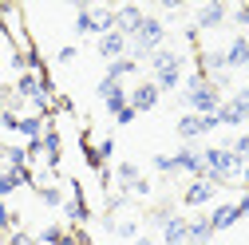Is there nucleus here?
Returning a JSON list of instances; mask_svg holds the SVG:
<instances>
[{
  "instance_id": "nucleus-14",
  "label": "nucleus",
  "mask_w": 249,
  "mask_h": 245,
  "mask_svg": "<svg viewBox=\"0 0 249 245\" xmlns=\"http://www.w3.org/2000/svg\"><path fill=\"white\" fill-rule=\"evenodd\" d=\"M48 122L52 119H44V115H20V139H28V142H36V139H44V131H48Z\"/></svg>"
},
{
  "instance_id": "nucleus-30",
  "label": "nucleus",
  "mask_w": 249,
  "mask_h": 245,
  "mask_svg": "<svg viewBox=\"0 0 249 245\" xmlns=\"http://www.w3.org/2000/svg\"><path fill=\"white\" fill-rule=\"evenodd\" d=\"M230 103H233V107H237V111H241V115H245V119H249V83H245V87H237V91H233V99H230Z\"/></svg>"
},
{
  "instance_id": "nucleus-39",
  "label": "nucleus",
  "mask_w": 249,
  "mask_h": 245,
  "mask_svg": "<svg viewBox=\"0 0 249 245\" xmlns=\"http://www.w3.org/2000/svg\"><path fill=\"white\" fill-rule=\"evenodd\" d=\"M237 186H241V190H249V162H245V166H241V174H237Z\"/></svg>"
},
{
  "instance_id": "nucleus-7",
  "label": "nucleus",
  "mask_w": 249,
  "mask_h": 245,
  "mask_svg": "<svg viewBox=\"0 0 249 245\" xmlns=\"http://www.w3.org/2000/svg\"><path fill=\"white\" fill-rule=\"evenodd\" d=\"M44 75H48V71H44ZM44 75H36V71H20V75L12 79V95L24 99V103H32L36 95H48V91H44Z\"/></svg>"
},
{
  "instance_id": "nucleus-22",
  "label": "nucleus",
  "mask_w": 249,
  "mask_h": 245,
  "mask_svg": "<svg viewBox=\"0 0 249 245\" xmlns=\"http://www.w3.org/2000/svg\"><path fill=\"white\" fill-rule=\"evenodd\" d=\"M75 36H95V16H91V4H83V8H75Z\"/></svg>"
},
{
  "instance_id": "nucleus-24",
  "label": "nucleus",
  "mask_w": 249,
  "mask_h": 245,
  "mask_svg": "<svg viewBox=\"0 0 249 245\" xmlns=\"http://www.w3.org/2000/svg\"><path fill=\"white\" fill-rule=\"evenodd\" d=\"M226 150H230V155H233V158H237V162L245 166V162H249V135H237V139H233V142H230Z\"/></svg>"
},
{
  "instance_id": "nucleus-38",
  "label": "nucleus",
  "mask_w": 249,
  "mask_h": 245,
  "mask_svg": "<svg viewBox=\"0 0 249 245\" xmlns=\"http://www.w3.org/2000/svg\"><path fill=\"white\" fill-rule=\"evenodd\" d=\"M233 206H237V213H241V218H245V213H249V190H245V194H241V198H237Z\"/></svg>"
},
{
  "instance_id": "nucleus-8",
  "label": "nucleus",
  "mask_w": 249,
  "mask_h": 245,
  "mask_svg": "<svg viewBox=\"0 0 249 245\" xmlns=\"http://www.w3.org/2000/svg\"><path fill=\"white\" fill-rule=\"evenodd\" d=\"M95 91H99V99H103V107L111 111V119H115V115H119L123 107H127V87H123V83H115V79H107V75H103Z\"/></svg>"
},
{
  "instance_id": "nucleus-10",
  "label": "nucleus",
  "mask_w": 249,
  "mask_h": 245,
  "mask_svg": "<svg viewBox=\"0 0 249 245\" xmlns=\"http://www.w3.org/2000/svg\"><path fill=\"white\" fill-rule=\"evenodd\" d=\"M40 146H44V166H48V170L55 174V170H59V155H64V139H59L55 122H48V131H44Z\"/></svg>"
},
{
  "instance_id": "nucleus-42",
  "label": "nucleus",
  "mask_w": 249,
  "mask_h": 245,
  "mask_svg": "<svg viewBox=\"0 0 249 245\" xmlns=\"http://www.w3.org/2000/svg\"><path fill=\"white\" fill-rule=\"evenodd\" d=\"M135 245H154V241L150 237H135Z\"/></svg>"
},
{
  "instance_id": "nucleus-17",
  "label": "nucleus",
  "mask_w": 249,
  "mask_h": 245,
  "mask_svg": "<svg viewBox=\"0 0 249 245\" xmlns=\"http://www.w3.org/2000/svg\"><path fill=\"white\" fill-rule=\"evenodd\" d=\"M186 222H190L186 213H174V218L162 226V241L166 245H186Z\"/></svg>"
},
{
  "instance_id": "nucleus-29",
  "label": "nucleus",
  "mask_w": 249,
  "mask_h": 245,
  "mask_svg": "<svg viewBox=\"0 0 249 245\" xmlns=\"http://www.w3.org/2000/svg\"><path fill=\"white\" fill-rule=\"evenodd\" d=\"M115 237H127V241H135V237H139V222H135V218H127V222H115Z\"/></svg>"
},
{
  "instance_id": "nucleus-12",
  "label": "nucleus",
  "mask_w": 249,
  "mask_h": 245,
  "mask_svg": "<svg viewBox=\"0 0 249 245\" xmlns=\"http://www.w3.org/2000/svg\"><path fill=\"white\" fill-rule=\"evenodd\" d=\"M206 218H210V229H213V233H222V229H230V226H237V222H241V213H237V206H233V202H222L213 213H206Z\"/></svg>"
},
{
  "instance_id": "nucleus-11",
  "label": "nucleus",
  "mask_w": 249,
  "mask_h": 245,
  "mask_svg": "<svg viewBox=\"0 0 249 245\" xmlns=\"http://www.w3.org/2000/svg\"><path fill=\"white\" fill-rule=\"evenodd\" d=\"M213 194H217L213 182H206V178H190V186L182 190V202H186V206H210Z\"/></svg>"
},
{
  "instance_id": "nucleus-32",
  "label": "nucleus",
  "mask_w": 249,
  "mask_h": 245,
  "mask_svg": "<svg viewBox=\"0 0 249 245\" xmlns=\"http://www.w3.org/2000/svg\"><path fill=\"white\" fill-rule=\"evenodd\" d=\"M0 127H4L8 135H16V131H20V115H12V111H4V115H0Z\"/></svg>"
},
{
  "instance_id": "nucleus-9",
  "label": "nucleus",
  "mask_w": 249,
  "mask_h": 245,
  "mask_svg": "<svg viewBox=\"0 0 249 245\" xmlns=\"http://www.w3.org/2000/svg\"><path fill=\"white\" fill-rule=\"evenodd\" d=\"M226 20H230V4H202L190 28H198V32H213V28H222Z\"/></svg>"
},
{
  "instance_id": "nucleus-15",
  "label": "nucleus",
  "mask_w": 249,
  "mask_h": 245,
  "mask_svg": "<svg viewBox=\"0 0 249 245\" xmlns=\"http://www.w3.org/2000/svg\"><path fill=\"white\" fill-rule=\"evenodd\" d=\"M99 55L107 59V64H115V59H123V55H127V40H123L119 32L99 36Z\"/></svg>"
},
{
  "instance_id": "nucleus-4",
  "label": "nucleus",
  "mask_w": 249,
  "mask_h": 245,
  "mask_svg": "<svg viewBox=\"0 0 249 245\" xmlns=\"http://www.w3.org/2000/svg\"><path fill=\"white\" fill-rule=\"evenodd\" d=\"M213 127H217V119H213V115H182V119L174 122L178 139H186V142H190V139H202V135H210Z\"/></svg>"
},
{
  "instance_id": "nucleus-35",
  "label": "nucleus",
  "mask_w": 249,
  "mask_h": 245,
  "mask_svg": "<svg viewBox=\"0 0 249 245\" xmlns=\"http://www.w3.org/2000/svg\"><path fill=\"white\" fill-rule=\"evenodd\" d=\"M135 119H139V115H135V107H131V103L123 107L119 115H115V122H119V127H127V122H135Z\"/></svg>"
},
{
  "instance_id": "nucleus-43",
  "label": "nucleus",
  "mask_w": 249,
  "mask_h": 245,
  "mask_svg": "<svg viewBox=\"0 0 249 245\" xmlns=\"http://www.w3.org/2000/svg\"><path fill=\"white\" fill-rule=\"evenodd\" d=\"M245 71H249V64H245Z\"/></svg>"
},
{
  "instance_id": "nucleus-44",
  "label": "nucleus",
  "mask_w": 249,
  "mask_h": 245,
  "mask_svg": "<svg viewBox=\"0 0 249 245\" xmlns=\"http://www.w3.org/2000/svg\"><path fill=\"white\" fill-rule=\"evenodd\" d=\"M0 115H4V111H0Z\"/></svg>"
},
{
  "instance_id": "nucleus-21",
  "label": "nucleus",
  "mask_w": 249,
  "mask_h": 245,
  "mask_svg": "<svg viewBox=\"0 0 249 245\" xmlns=\"http://www.w3.org/2000/svg\"><path fill=\"white\" fill-rule=\"evenodd\" d=\"M213 119H217V127H241V122H249V119H245L230 99H222V107H217V115H213Z\"/></svg>"
},
{
  "instance_id": "nucleus-41",
  "label": "nucleus",
  "mask_w": 249,
  "mask_h": 245,
  "mask_svg": "<svg viewBox=\"0 0 249 245\" xmlns=\"http://www.w3.org/2000/svg\"><path fill=\"white\" fill-rule=\"evenodd\" d=\"M4 36H8V20L0 16V40H4Z\"/></svg>"
},
{
  "instance_id": "nucleus-20",
  "label": "nucleus",
  "mask_w": 249,
  "mask_h": 245,
  "mask_svg": "<svg viewBox=\"0 0 249 245\" xmlns=\"http://www.w3.org/2000/svg\"><path fill=\"white\" fill-rule=\"evenodd\" d=\"M115 178H119V190H123V194H131V186L142 178V170H139L135 162H119V166H115Z\"/></svg>"
},
{
  "instance_id": "nucleus-36",
  "label": "nucleus",
  "mask_w": 249,
  "mask_h": 245,
  "mask_svg": "<svg viewBox=\"0 0 249 245\" xmlns=\"http://www.w3.org/2000/svg\"><path fill=\"white\" fill-rule=\"evenodd\" d=\"M95 146H99V155H103V162H111V155H115V139H99Z\"/></svg>"
},
{
  "instance_id": "nucleus-16",
  "label": "nucleus",
  "mask_w": 249,
  "mask_h": 245,
  "mask_svg": "<svg viewBox=\"0 0 249 245\" xmlns=\"http://www.w3.org/2000/svg\"><path fill=\"white\" fill-rule=\"evenodd\" d=\"M210 237H213V229H210V218H206V213L186 222V245H206Z\"/></svg>"
},
{
  "instance_id": "nucleus-27",
  "label": "nucleus",
  "mask_w": 249,
  "mask_h": 245,
  "mask_svg": "<svg viewBox=\"0 0 249 245\" xmlns=\"http://www.w3.org/2000/svg\"><path fill=\"white\" fill-rule=\"evenodd\" d=\"M4 162H8L12 170H24V166H28V150H24V146H12V142H8V158H4Z\"/></svg>"
},
{
  "instance_id": "nucleus-13",
  "label": "nucleus",
  "mask_w": 249,
  "mask_h": 245,
  "mask_svg": "<svg viewBox=\"0 0 249 245\" xmlns=\"http://www.w3.org/2000/svg\"><path fill=\"white\" fill-rule=\"evenodd\" d=\"M222 55H226V71L245 68V64H249V40H245V36H233V40H230V48H226Z\"/></svg>"
},
{
  "instance_id": "nucleus-31",
  "label": "nucleus",
  "mask_w": 249,
  "mask_h": 245,
  "mask_svg": "<svg viewBox=\"0 0 249 245\" xmlns=\"http://www.w3.org/2000/svg\"><path fill=\"white\" fill-rule=\"evenodd\" d=\"M4 245H36V237L24 229H12V233H4Z\"/></svg>"
},
{
  "instance_id": "nucleus-3",
  "label": "nucleus",
  "mask_w": 249,
  "mask_h": 245,
  "mask_svg": "<svg viewBox=\"0 0 249 245\" xmlns=\"http://www.w3.org/2000/svg\"><path fill=\"white\" fill-rule=\"evenodd\" d=\"M64 186H68V198H64V218L71 229H83L91 222V206L83 198V182L79 178H64Z\"/></svg>"
},
{
  "instance_id": "nucleus-18",
  "label": "nucleus",
  "mask_w": 249,
  "mask_h": 245,
  "mask_svg": "<svg viewBox=\"0 0 249 245\" xmlns=\"http://www.w3.org/2000/svg\"><path fill=\"white\" fill-rule=\"evenodd\" d=\"M131 75H139V64H135L131 55H123V59H115V64H107V79H115V83L131 79Z\"/></svg>"
},
{
  "instance_id": "nucleus-1",
  "label": "nucleus",
  "mask_w": 249,
  "mask_h": 245,
  "mask_svg": "<svg viewBox=\"0 0 249 245\" xmlns=\"http://www.w3.org/2000/svg\"><path fill=\"white\" fill-rule=\"evenodd\" d=\"M182 103L190 107V115H217V107H222V91H217L202 71H190L182 79Z\"/></svg>"
},
{
  "instance_id": "nucleus-28",
  "label": "nucleus",
  "mask_w": 249,
  "mask_h": 245,
  "mask_svg": "<svg viewBox=\"0 0 249 245\" xmlns=\"http://www.w3.org/2000/svg\"><path fill=\"white\" fill-rule=\"evenodd\" d=\"M52 115H75V103H71L68 95H59V91H55V95H52Z\"/></svg>"
},
{
  "instance_id": "nucleus-37",
  "label": "nucleus",
  "mask_w": 249,
  "mask_h": 245,
  "mask_svg": "<svg viewBox=\"0 0 249 245\" xmlns=\"http://www.w3.org/2000/svg\"><path fill=\"white\" fill-rule=\"evenodd\" d=\"M233 24H249V4H237L233 8Z\"/></svg>"
},
{
  "instance_id": "nucleus-5",
  "label": "nucleus",
  "mask_w": 249,
  "mask_h": 245,
  "mask_svg": "<svg viewBox=\"0 0 249 245\" xmlns=\"http://www.w3.org/2000/svg\"><path fill=\"white\" fill-rule=\"evenodd\" d=\"M142 8L139 4H119L115 8V32L123 36V40H135V32H139V28H142Z\"/></svg>"
},
{
  "instance_id": "nucleus-40",
  "label": "nucleus",
  "mask_w": 249,
  "mask_h": 245,
  "mask_svg": "<svg viewBox=\"0 0 249 245\" xmlns=\"http://www.w3.org/2000/svg\"><path fill=\"white\" fill-rule=\"evenodd\" d=\"M59 245H79V241H75V233H71V229H68V233H64V237H59Z\"/></svg>"
},
{
  "instance_id": "nucleus-25",
  "label": "nucleus",
  "mask_w": 249,
  "mask_h": 245,
  "mask_svg": "<svg viewBox=\"0 0 249 245\" xmlns=\"http://www.w3.org/2000/svg\"><path fill=\"white\" fill-rule=\"evenodd\" d=\"M36 194H40V202H44V206H64V190H59L55 182H52V186H40Z\"/></svg>"
},
{
  "instance_id": "nucleus-6",
  "label": "nucleus",
  "mask_w": 249,
  "mask_h": 245,
  "mask_svg": "<svg viewBox=\"0 0 249 245\" xmlns=\"http://www.w3.org/2000/svg\"><path fill=\"white\" fill-rule=\"evenodd\" d=\"M159 99H162V91L154 87L150 79H142V83H135V87L127 91V103L135 107V115H142V111H154V107H159Z\"/></svg>"
},
{
  "instance_id": "nucleus-34",
  "label": "nucleus",
  "mask_w": 249,
  "mask_h": 245,
  "mask_svg": "<svg viewBox=\"0 0 249 245\" xmlns=\"http://www.w3.org/2000/svg\"><path fill=\"white\" fill-rule=\"evenodd\" d=\"M75 55H79V52H75V44H64L55 59H59V64H75Z\"/></svg>"
},
{
  "instance_id": "nucleus-19",
  "label": "nucleus",
  "mask_w": 249,
  "mask_h": 245,
  "mask_svg": "<svg viewBox=\"0 0 249 245\" xmlns=\"http://www.w3.org/2000/svg\"><path fill=\"white\" fill-rule=\"evenodd\" d=\"M91 16H95V36L115 32V8H107V4H91Z\"/></svg>"
},
{
  "instance_id": "nucleus-33",
  "label": "nucleus",
  "mask_w": 249,
  "mask_h": 245,
  "mask_svg": "<svg viewBox=\"0 0 249 245\" xmlns=\"http://www.w3.org/2000/svg\"><path fill=\"white\" fill-rule=\"evenodd\" d=\"M150 190H154L150 182H146V178H139L135 186H131V198H150Z\"/></svg>"
},
{
  "instance_id": "nucleus-23",
  "label": "nucleus",
  "mask_w": 249,
  "mask_h": 245,
  "mask_svg": "<svg viewBox=\"0 0 249 245\" xmlns=\"http://www.w3.org/2000/svg\"><path fill=\"white\" fill-rule=\"evenodd\" d=\"M12 229H20V213L0 198V233H12Z\"/></svg>"
},
{
  "instance_id": "nucleus-2",
  "label": "nucleus",
  "mask_w": 249,
  "mask_h": 245,
  "mask_svg": "<svg viewBox=\"0 0 249 245\" xmlns=\"http://www.w3.org/2000/svg\"><path fill=\"white\" fill-rule=\"evenodd\" d=\"M146 64H150V71H154L150 83L159 87V91H178V87H182V79H186V55H178L174 48H159Z\"/></svg>"
},
{
  "instance_id": "nucleus-26",
  "label": "nucleus",
  "mask_w": 249,
  "mask_h": 245,
  "mask_svg": "<svg viewBox=\"0 0 249 245\" xmlns=\"http://www.w3.org/2000/svg\"><path fill=\"white\" fill-rule=\"evenodd\" d=\"M170 218H174V206H154V210L146 213V222H150V226H159V229H162Z\"/></svg>"
}]
</instances>
